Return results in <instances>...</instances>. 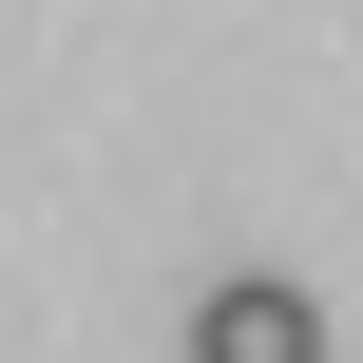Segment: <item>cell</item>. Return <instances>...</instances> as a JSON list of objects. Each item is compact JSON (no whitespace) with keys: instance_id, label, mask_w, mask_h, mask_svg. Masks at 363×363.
I'll return each instance as SVG.
<instances>
[{"instance_id":"cell-1","label":"cell","mask_w":363,"mask_h":363,"mask_svg":"<svg viewBox=\"0 0 363 363\" xmlns=\"http://www.w3.org/2000/svg\"><path fill=\"white\" fill-rule=\"evenodd\" d=\"M191 363H325V306H306L287 268H230V287L191 306Z\"/></svg>"}]
</instances>
